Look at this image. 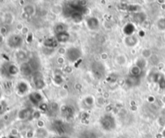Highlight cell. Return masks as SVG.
Listing matches in <instances>:
<instances>
[{"label": "cell", "instance_id": "cell-5", "mask_svg": "<svg viewBox=\"0 0 165 138\" xmlns=\"http://www.w3.org/2000/svg\"><path fill=\"white\" fill-rule=\"evenodd\" d=\"M87 25L88 28H90L91 30H95L98 28L99 26V22L96 18H90L87 20Z\"/></svg>", "mask_w": 165, "mask_h": 138}, {"label": "cell", "instance_id": "cell-14", "mask_svg": "<svg viewBox=\"0 0 165 138\" xmlns=\"http://www.w3.org/2000/svg\"><path fill=\"white\" fill-rule=\"evenodd\" d=\"M8 71H9V73L11 74L15 75V74H16L18 73V68H17L16 66H13V65H11V66L9 67Z\"/></svg>", "mask_w": 165, "mask_h": 138}, {"label": "cell", "instance_id": "cell-4", "mask_svg": "<svg viewBox=\"0 0 165 138\" xmlns=\"http://www.w3.org/2000/svg\"><path fill=\"white\" fill-rule=\"evenodd\" d=\"M22 38L20 37L19 36H18V35H14V36H11L10 37V40L8 41V44H10L11 47L16 48L22 44Z\"/></svg>", "mask_w": 165, "mask_h": 138}, {"label": "cell", "instance_id": "cell-3", "mask_svg": "<svg viewBox=\"0 0 165 138\" xmlns=\"http://www.w3.org/2000/svg\"><path fill=\"white\" fill-rule=\"evenodd\" d=\"M92 70L97 78H102L105 74V67L99 62H95L92 66Z\"/></svg>", "mask_w": 165, "mask_h": 138}, {"label": "cell", "instance_id": "cell-12", "mask_svg": "<svg viewBox=\"0 0 165 138\" xmlns=\"http://www.w3.org/2000/svg\"><path fill=\"white\" fill-rule=\"evenodd\" d=\"M56 32L57 34H60V33H62V32H65V26L62 25L61 24H57L56 27Z\"/></svg>", "mask_w": 165, "mask_h": 138}, {"label": "cell", "instance_id": "cell-11", "mask_svg": "<svg viewBox=\"0 0 165 138\" xmlns=\"http://www.w3.org/2000/svg\"><path fill=\"white\" fill-rule=\"evenodd\" d=\"M25 89H28V87H27V85L23 83V82H20L19 85H18V91L20 94H23L25 93L27 90H25Z\"/></svg>", "mask_w": 165, "mask_h": 138}, {"label": "cell", "instance_id": "cell-15", "mask_svg": "<svg viewBox=\"0 0 165 138\" xmlns=\"http://www.w3.org/2000/svg\"><path fill=\"white\" fill-rule=\"evenodd\" d=\"M163 137H164L165 138V130H164V132H163Z\"/></svg>", "mask_w": 165, "mask_h": 138}, {"label": "cell", "instance_id": "cell-6", "mask_svg": "<svg viewBox=\"0 0 165 138\" xmlns=\"http://www.w3.org/2000/svg\"><path fill=\"white\" fill-rule=\"evenodd\" d=\"M33 80H34L35 86H36V87L37 88V89H42L44 87V82L41 75H34Z\"/></svg>", "mask_w": 165, "mask_h": 138}, {"label": "cell", "instance_id": "cell-10", "mask_svg": "<svg viewBox=\"0 0 165 138\" xmlns=\"http://www.w3.org/2000/svg\"><path fill=\"white\" fill-rule=\"evenodd\" d=\"M31 102L33 103V104H36V102H37V104L40 102V100L41 99V97L40 94H37V93H34V94H32L31 95Z\"/></svg>", "mask_w": 165, "mask_h": 138}, {"label": "cell", "instance_id": "cell-9", "mask_svg": "<svg viewBox=\"0 0 165 138\" xmlns=\"http://www.w3.org/2000/svg\"><path fill=\"white\" fill-rule=\"evenodd\" d=\"M82 15H81V12H78V11H74V12H73L71 14V18L73 20H74L75 22H80L81 21V19H82Z\"/></svg>", "mask_w": 165, "mask_h": 138}, {"label": "cell", "instance_id": "cell-13", "mask_svg": "<svg viewBox=\"0 0 165 138\" xmlns=\"http://www.w3.org/2000/svg\"><path fill=\"white\" fill-rule=\"evenodd\" d=\"M44 44L48 46V47H56L57 45V41H53V40H47V41L44 42Z\"/></svg>", "mask_w": 165, "mask_h": 138}, {"label": "cell", "instance_id": "cell-2", "mask_svg": "<svg viewBox=\"0 0 165 138\" xmlns=\"http://www.w3.org/2000/svg\"><path fill=\"white\" fill-rule=\"evenodd\" d=\"M81 51L77 48H70L67 50V53H66V56L68 57V59L73 62L77 61L81 56Z\"/></svg>", "mask_w": 165, "mask_h": 138}, {"label": "cell", "instance_id": "cell-7", "mask_svg": "<svg viewBox=\"0 0 165 138\" xmlns=\"http://www.w3.org/2000/svg\"><path fill=\"white\" fill-rule=\"evenodd\" d=\"M138 40L137 38L134 37V36H129L125 39V43L128 46H134L137 44Z\"/></svg>", "mask_w": 165, "mask_h": 138}, {"label": "cell", "instance_id": "cell-8", "mask_svg": "<svg viewBox=\"0 0 165 138\" xmlns=\"http://www.w3.org/2000/svg\"><path fill=\"white\" fill-rule=\"evenodd\" d=\"M69 35L67 32H62L56 35V41L58 42H66L69 41Z\"/></svg>", "mask_w": 165, "mask_h": 138}, {"label": "cell", "instance_id": "cell-1", "mask_svg": "<svg viewBox=\"0 0 165 138\" xmlns=\"http://www.w3.org/2000/svg\"><path fill=\"white\" fill-rule=\"evenodd\" d=\"M101 124L102 126H103V128L106 130H111L115 128V119L111 116H104L102 118L101 120Z\"/></svg>", "mask_w": 165, "mask_h": 138}]
</instances>
